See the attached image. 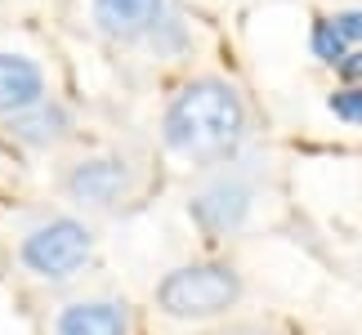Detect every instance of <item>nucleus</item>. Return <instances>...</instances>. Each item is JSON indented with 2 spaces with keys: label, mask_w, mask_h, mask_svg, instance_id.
<instances>
[{
  "label": "nucleus",
  "mask_w": 362,
  "mask_h": 335,
  "mask_svg": "<svg viewBox=\"0 0 362 335\" xmlns=\"http://www.w3.org/2000/svg\"><path fill=\"white\" fill-rule=\"evenodd\" d=\"M327 112H331L336 121L362 125V81H349V86L331 90V99H327Z\"/></svg>",
  "instance_id": "11"
},
{
  "label": "nucleus",
  "mask_w": 362,
  "mask_h": 335,
  "mask_svg": "<svg viewBox=\"0 0 362 335\" xmlns=\"http://www.w3.org/2000/svg\"><path fill=\"white\" fill-rule=\"evenodd\" d=\"M336 72H340L344 81H362V49H349V54H344V63L336 67Z\"/></svg>",
  "instance_id": "14"
},
{
  "label": "nucleus",
  "mask_w": 362,
  "mask_h": 335,
  "mask_svg": "<svg viewBox=\"0 0 362 335\" xmlns=\"http://www.w3.org/2000/svg\"><path fill=\"white\" fill-rule=\"evenodd\" d=\"M228 335H264V331H228Z\"/></svg>",
  "instance_id": "15"
},
{
  "label": "nucleus",
  "mask_w": 362,
  "mask_h": 335,
  "mask_svg": "<svg viewBox=\"0 0 362 335\" xmlns=\"http://www.w3.org/2000/svg\"><path fill=\"white\" fill-rule=\"evenodd\" d=\"M94 27L107 40H148L152 27L165 18V0H94L90 5Z\"/></svg>",
  "instance_id": "6"
},
{
  "label": "nucleus",
  "mask_w": 362,
  "mask_h": 335,
  "mask_svg": "<svg viewBox=\"0 0 362 335\" xmlns=\"http://www.w3.org/2000/svg\"><path fill=\"white\" fill-rule=\"evenodd\" d=\"M309 45H313V59H317V63H327V67H340V63H344V54H349V45L340 40V32L331 27V18H317V23H313Z\"/></svg>",
  "instance_id": "10"
},
{
  "label": "nucleus",
  "mask_w": 362,
  "mask_h": 335,
  "mask_svg": "<svg viewBox=\"0 0 362 335\" xmlns=\"http://www.w3.org/2000/svg\"><path fill=\"white\" fill-rule=\"evenodd\" d=\"M94 259V228L76 215H49L18 242V264L36 282H67Z\"/></svg>",
  "instance_id": "3"
},
{
  "label": "nucleus",
  "mask_w": 362,
  "mask_h": 335,
  "mask_svg": "<svg viewBox=\"0 0 362 335\" xmlns=\"http://www.w3.org/2000/svg\"><path fill=\"white\" fill-rule=\"evenodd\" d=\"M242 273L224 259H197V264H179L157 282L152 300L165 317L179 322H211L224 317L228 309H238L242 300Z\"/></svg>",
  "instance_id": "2"
},
{
  "label": "nucleus",
  "mask_w": 362,
  "mask_h": 335,
  "mask_svg": "<svg viewBox=\"0 0 362 335\" xmlns=\"http://www.w3.org/2000/svg\"><path fill=\"white\" fill-rule=\"evenodd\" d=\"M63 192L81 206H94V211H107V206H121L134 192V165L112 152H99V157H81L67 165L63 175Z\"/></svg>",
  "instance_id": "5"
},
{
  "label": "nucleus",
  "mask_w": 362,
  "mask_h": 335,
  "mask_svg": "<svg viewBox=\"0 0 362 335\" xmlns=\"http://www.w3.org/2000/svg\"><path fill=\"white\" fill-rule=\"evenodd\" d=\"M148 40H152V49H157V54H179V49L188 45V32H184V23H179V18H170V13H165V18L152 27Z\"/></svg>",
  "instance_id": "12"
},
{
  "label": "nucleus",
  "mask_w": 362,
  "mask_h": 335,
  "mask_svg": "<svg viewBox=\"0 0 362 335\" xmlns=\"http://www.w3.org/2000/svg\"><path fill=\"white\" fill-rule=\"evenodd\" d=\"M250 112L238 86L224 76H197L175 90L161 112V143L188 161H219L242 148Z\"/></svg>",
  "instance_id": "1"
},
{
  "label": "nucleus",
  "mask_w": 362,
  "mask_h": 335,
  "mask_svg": "<svg viewBox=\"0 0 362 335\" xmlns=\"http://www.w3.org/2000/svg\"><path fill=\"white\" fill-rule=\"evenodd\" d=\"M9 134L27 148H54L59 139L72 134V112H67L59 99H40L36 107L9 117Z\"/></svg>",
  "instance_id": "9"
},
{
  "label": "nucleus",
  "mask_w": 362,
  "mask_h": 335,
  "mask_svg": "<svg viewBox=\"0 0 362 335\" xmlns=\"http://www.w3.org/2000/svg\"><path fill=\"white\" fill-rule=\"evenodd\" d=\"M255 211V184L238 170L211 175L206 184L188 197V219L197 223L206 237H233L250 223Z\"/></svg>",
  "instance_id": "4"
},
{
  "label": "nucleus",
  "mask_w": 362,
  "mask_h": 335,
  "mask_svg": "<svg viewBox=\"0 0 362 335\" xmlns=\"http://www.w3.org/2000/svg\"><path fill=\"white\" fill-rule=\"evenodd\" d=\"M331 27L340 32V40L349 49H362V9H340L336 18H331Z\"/></svg>",
  "instance_id": "13"
},
{
  "label": "nucleus",
  "mask_w": 362,
  "mask_h": 335,
  "mask_svg": "<svg viewBox=\"0 0 362 335\" xmlns=\"http://www.w3.org/2000/svg\"><path fill=\"white\" fill-rule=\"evenodd\" d=\"M54 335H130L125 300H72L54 313Z\"/></svg>",
  "instance_id": "7"
},
{
  "label": "nucleus",
  "mask_w": 362,
  "mask_h": 335,
  "mask_svg": "<svg viewBox=\"0 0 362 335\" xmlns=\"http://www.w3.org/2000/svg\"><path fill=\"white\" fill-rule=\"evenodd\" d=\"M40 99H49L40 63L27 54H0V117H18Z\"/></svg>",
  "instance_id": "8"
}]
</instances>
